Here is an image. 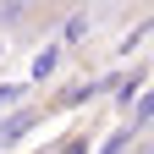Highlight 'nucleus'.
Listing matches in <instances>:
<instances>
[{"label": "nucleus", "mask_w": 154, "mask_h": 154, "mask_svg": "<svg viewBox=\"0 0 154 154\" xmlns=\"http://www.w3.org/2000/svg\"><path fill=\"white\" fill-rule=\"evenodd\" d=\"M38 121H44V110H17L11 121H0V149H11V143L22 138L28 127H38Z\"/></svg>", "instance_id": "f257e3e1"}, {"label": "nucleus", "mask_w": 154, "mask_h": 154, "mask_svg": "<svg viewBox=\"0 0 154 154\" xmlns=\"http://www.w3.org/2000/svg\"><path fill=\"white\" fill-rule=\"evenodd\" d=\"M88 28H94V17H88V11H72L66 22H61V38H66V44H83Z\"/></svg>", "instance_id": "f03ea898"}, {"label": "nucleus", "mask_w": 154, "mask_h": 154, "mask_svg": "<svg viewBox=\"0 0 154 154\" xmlns=\"http://www.w3.org/2000/svg\"><path fill=\"white\" fill-rule=\"evenodd\" d=\"M61 154H88V138H83V132H77V138H66V149Z\"/></svg>", "instance_id": "20e7f679"}, {"label": "nucleus", "mask_w": 154, "mask_h": 154, "mask_svg": "<svg viewBox=\"0 0 154 154\" xmlns=\"http://www.w3.org/2000/svg\"><path fill=\"white\" fill-rule=\"evenodd\" d=\"M55 61H61V50H44L33 61V83H44V77H55Z\"/></svg>", "instance_id": "7ed1b4c3"}, {"label": "nucleus", "mask_w": 154, "mask_h": 154, "mask_svg": "<svg viewBox=\"0 0 154 154\" xmlns=\"http://www.w3.org/2000/svg\"><path fill=\"white\" fill-rule=\"evenodd\" d=\"M44 154H55V149H44Z\"/></svg>", "instance_id": "39448f33"}]
</instances>
